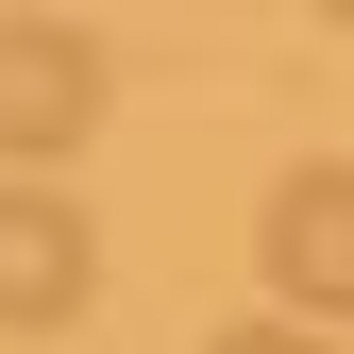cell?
I'll return each mask as SVG.
<instances>
[{"instance_id":"6da1fadb","label":"cell","mask_w":354,"mask_h":354,"mask_svg":"<svg viewBox=\"0 0 354 354\" xmlns=\"http://www.w3.org/2000/svg\"><path fill=\"white\" fill-rule=\"evenodd\" d=\"M102 136V34L84 17H0V169H51Z\"/></svg>"},{"instance_id":"7a4b0ae2","label":"cell","mask_w":354,"mask_h":354,"mask_svg":"<svg viewBox=\"0 0 354 354\" xmlns=\"http://www.w3.org/2000/svg\"><path fill=\"white\" fill-rule=\"evenodd\" d=\"M84 287H102V236H84V203L51 186V169H17V186H0V337L84 321Z\"/></svg>"},{"instance_id":"3957f363","label":"cell","mask_w":354,"mask_h":354,"mask_svg":"<svg viewBox=\"0 0 354 354\" xmlns=\"http://www.w3.org/2000/svg\"><path fill=\"white\" fill-rule=\"evenodd\" d=\"M253 270L287 287V321H354V152H321V169H287V186H270Z\"/></svg>"},{"instance_id":"277c9868","label":"cell","mask_w":354,"mask_h":354,"mask_svg":"<svg viewBox=\"0 0 354 354\" xmlns=\"http://www.w3.org/2000/svg\"><path fill=\"white\" fill-rule=\"evenodd\" d=\"M203 354H337V321H219Z\"/></svg>"},{"instance_id":"5b68a950","label":"cell","mask_w":354,"mask_h":354,"mask_svg":"<svg viewBox=\"0 0 354 354\" xmlns=\"http://www.w3.org/2000/svg\"><path fill=\"white\" fill-rule=\"evenodd\" d=\"M321 17H354V0H321Z\"/></svg>"}]
</instances>
